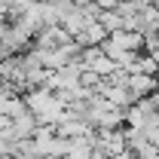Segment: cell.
<instances>
[{
    "label": "cell",
    "instance_id": "cell-1",
    "mask_svg": "<svg viewBox=\"0 0 159 159\" xmlns=\"http://www.w3.org/2000/svg\"><path fill=\"white\" fill-rule=\"evenodd\" d=\"M70 40H74V34L64 25H46L34 37V46H40V49H58V46H67Z\"/></svg>",
    "mask_w": 159,
    "mask_h": 159
},
{
    "label": "cell",
    "instance_id": "cell-2",
    "mask_svg": "<svg viewBox=\"0 0 159 159\" xmlns=\"http://www.w3.org/2000/svg\"><path fill=\"white\" fill-rule=\"evenodd\" d=\"M110 37V31L101 25V19H92L83 31H77L74 34V40H77L80 49H86V46H104V40Z\"/></svg>",
    "mask_w": 159,
    "mask_h": 159
},
{
    "label": "cell",
    "instance_id": "cell-3",
    "mask_svg": "<svg viewBox=\"0 0 159 159\" xmlns=\"http://www.w3.org/2000/svg\"><path fill=\"white\" fill-rule=\"evenodd\" d=\"M107 43L116 46V49H125V52H141L144 49V34L132 31V28H122V31H113L107 37Z\"/></svg>",
    "mask_w": 159,
    "mask_h": 159
},
{
    "label": "cell",
    "instance_id": "cell-4",
    "mask_svg": "<svg viewBox=\"0 0 159 159\" xmlns=\"http://www.w3.org/2000/svg\"><path fill=\"white\" fill-rule=\"evenodd\" d=\"M129 92L135 95V101L138 98H147V95H153L159 86V77H150V74H129Z\"/></svg>",
    "mask_w": 159,
    "mask_h": 159
},
{
    "label": "cell",
    "instance_id": "cell-5",
    "mask_svg": "<svg viewBox=\"0 0 159 159\" xmlns=\"http://www.w3.org/2000/svg\"><path fill=\"white\" fill-rule=\"evenodd\" d=\"M12 125H16V135H19V138H34V132H37L40 122H37V116L28 110V113H21V116L12 119Z\"/></svg>",
    "mask_w": 159,
    "mask_h": 159
},
{
    "label": "cell",
    "instance_id": "cell-6",
    "mask_svg": "<svg viewBox=\"0 0 159 159\" xmlns=\"http://www.w3.org/2000/svg\"><path fill=\"white\" fill-rule=\"evenodd\" d=\"M98 19H101V25H104L110 34L125 28V19H122V12H119V9H101V16H98Z\"/></svg>",
    "mask_w": 159,
    "mask_h": 159
},
{
    "label": "cell",
    "instance_id": "cell-7",
    "mask_svg": "<svg viewBox=\"0 0 159 159\" xmlns=\"http://www.w3.org/2000/svg\"><path fill=\"white\" fill-rule=\"evenodd\" d=\"M110 159H138L132 150H122V153H116V156H110Z\"/></svg>",
    "mask_w": 159,
    "mask_h": 159
},
{
    "label": "cell",
    "instance_id": "cell-8",
    "mask_svg": "<svg viewBox=\"0 0 159 159\" xmlns=\"http://www.w3.org/2000/svg\"><path fill=\"white\" fill-rule=\"evenodd\" d=\"M153 101H156V107H159V86H156V92H153Z\"/></svg>",
    "mask_w": 159,
    "mask_h": 159
},
{
    "label": "cell",
    "instance_id": "cell-9",
    "mask_svg": "<svg viewBox=\"0 0 159 159\" xmlns=\"http://www.w3.org/2000/svg\"><path fill=\"white\" fill-rule=\"evenodd\" d=\"M40 159H58V156H40Z\"/></svg>",
    "mask_w": 159,
    "mask_h": 159
}]
</instances>
